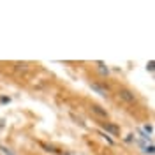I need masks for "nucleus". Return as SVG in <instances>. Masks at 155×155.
I'll list each match as a JSON object with an SVG mask.
<instances>
[{
    "mask_svg": "<svg viewBox=\"0 0 155 155\" xmlns=\"http://www.w3.org/2000/svg\"><path fill=\"white\" fill-rule=\"evenodd\" d=\"M94 113H95L97 116H102V118H107V111L106 109H102V107L99 106V104H92V107H90Z\"/></svg>",
    "mask_w": 155,
    "mask_h": 155,
    "instance_id": "obj_2",
    "label": "nucleus"
},
{
    "mask_svg": "<svg viewBox=\"0 0 155 155\" xmlns=\"http://www.w3.org/2000/svg\"><path fill=\"white\" fill-rule=\"evenodd\" d=\"M148 71H150V72H152V71H153V60H152V62H150V64H148Z\"/></svg>",
    "mask_w": 155,
    "mask_h": 155,
    "instance_id": "obj_7",
    "label": "nucleus"
},
{
    "mask_svg": "<svg viewBox=\"0 0 155 155\" xmlns=\"http://www.w3.org/2000/svg\"><path fill=\"white\" fill-rule=\"evenodd\" d=\"M90 88H92V90H95L97 94H99V95H102V97H106V95H107L106 90L101 87V85H97V83H90Z\"/></svg>",
    "mask_w": 155,
    "mask_h": 155,
    "instance_id": "obj_3",
    "label": "nucleus"
},
{
    "mask_svg": "<svg viewBox=\"0 0 155 155\" xmlns=\"http://www.w3.org/2000/svg\"><path fill=\"white\" fill-rule=\"evenodd\" d=\"M145 130L148 132V134H152V132H153V129H152V125H146V127H145Z\"/></svg>",
    "mask_w": 155,
    "mask_h": 155,
    "instance_id": "obj_6",
    "label": "nucleus"
},
{
    "mask_svg": "<svg viewBox=\"0 0 155 155\" xmlns=\"http://www.w3.org/2000/svg\"><path fill=\"white\" fill-rule=\"evenodd\" d=\"M104 129H106L107 132H111V134H120V129L116 125H113V124H104Z\"/></svg>",
    "mask_w": 155,
    "mask_h": 155,
    "instance_id": "obj_4",
    "label": "nucleus"
},
{
    "mask_svg": "<svg viewBox=\"0 0 155 155\" xmlns=\"http://www.w3.org/2000/svg\"><path fill=\"white\" fill-rule=\"evenodd\" d=\"M97 65H99V69H101V72H102V74H107V67H104V64H102V62H99Z\"/></svg>",
    "mask_w": 155,
    "mask_h": 155,
    "instance_id": "obj_5",
    "label": "nucleus"
},
{
    "mask_svg": "<svg viewBox=\"0 0 155 155\" xmlns=\"http://www.w3.org/2000/svg\"><path fill=\"white\" fill-rule=\"evenodd\" d=\"M118 99H122V101H125L129 104H132L136 101V95H134V92H130L129 88H120L118 90Z\"/></svg>",
    "mask_w": 155,
    "mask_h": 155,
    "instance_id": "obj_1",
    "label": "nucleus"
}]
</instances>
